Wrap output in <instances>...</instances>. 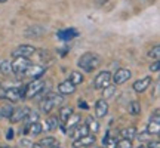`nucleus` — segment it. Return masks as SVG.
Returning a JSON list of instances; mask_svg holds the SVG:
<instances>
[{
  "instance_id": "f257e3e1",
  "label": "nucleus",
  "mask_w": 160,
  "mask_h": 148,
  "mask_svg": "<svg viewBox=\"0 0 160 148\" xmlns=\"http://www.w3.org/2000/svg\"><path fill=\"white\" fill-rule=\"evenodd\" d=\"M99 64H101L99 57L92 52H86L79 58V67L86 73H92L93 70H97L99 67Z\"/></svg>"
},
{
  "instance_id": "f03ea898",
  "label": "nucleus",
  "mask_w": 160,
  "mask_h": 148,
  "mask_svg": "<svg viewBox=\"0 0 160 148\" xmlns=\"http://www.w3.org/2000/svg\"><path fill=\"white\" fill-rule=\"evenodd\" d=\"M64 101L62 95L59 93H46L45 98H42V101H40V110L43 111L45 114L51 113L52 110L58 107V105H61Z\"/></svg>"
},
{
  "instance_id": "7ed1b4c3",
  "label": "nucleus",
  "mask_w": 160,
  "mask_h": 148,
  "mask_svg": "<svg viewBox=\"0 0 160 148\" xmlns=\"http://www.w3.org/2000/svg\"><path fill=\"white\" fill-rule=\"evenodd\" d=\"M43 87H45V83L42 81V80H33L31 83L25 86V99H30V98H34L37 96L40 92L43 91Z\"/></svg>"
},
{
  "instance_id": "20e7f679",
  "label": "nucleus",
  "mask_w": 160,
  "mask_h": 148,
  "mask_svg": "<svg viewBox=\"0 0 160 148\" xmlns=\"http://www.w3.org/2000/svg\"><path fill=\"white\" fill-rule=\"evenodd\" d=\"M11 64H12V73H15L18 77H21V76H24L25 70L28 68L30 61L28 58H15V61Z\"/></svg>"
},
{
  "instance_id": "39448f33",
  "label": "nucleus",
  "mask_w": 160,
  "mask_h": 148,
  "mask_svg": "<svg viewBox=\"0 0 160 148\" xmlns=\"http://www.w3.org/2000/svg\"><path fill=\"white\" fill-rule=\"evenodd\" d=\"M45 73H46V67L39 65V64H34V65H31V64H30L28 68L25 70L24 76L30 77L31 80H37V79H40V77H42Z\"/></svg>"
},
{
  "instance_id": "423d86ee",
  "label": "nucleus",
  "mask_w": 160,
  "mask_h": 148,
  "mask_svg": "<svg viewBox=\"0 0 160 148\" xmlns=\"http://www.w3.org/2000/svg\"><path fill=\"white\" fill-rule=\"evenodd\" d=\"M110 80H111V73L110 71H101L93 79V87L95 89H104L105 86L110 85Z\"/></svg>"
},
{
  "instance_id": "0eeeda50",
  "label": "nucleus",
  "mask_w": 160,
  "mask_h": 148,
  "mask_svg": "<svg viewBox=\"0 0 160 148\" xmlns=\"http://www.w3.org/2000/svg\"><path fill=\"white\" fill-rule=\"evenodd\" d=\"M36 52L37 51H36L33 46L22 45V46H18L17 49L12 52V57L13 58H28V57H31V55H34Z\"/></svg>"
},
{
  "instance_id": "6e6552de",
  "label": "nucleus",
  "mask_w": 160,
  "mask_h": 148,
  "mask_svg": "<svg viewBox=\"0 0 160 148\" xmlns=\"http://www.w3.org/2000/svg\"><path fill=\"white\" fill-rule=\"evenodd\" d=\"M131 77H132V73L129 71V70L119 68L113 76H111V80L114 81V85H123V83H126Z\"/></svg>"
},
{
  "instance_id": "1a4fd4ad",
  "label": "nucleus",
  "mask_w": 160,
  "mask_h": 148,
  "mask_svg": "<svg viewBox=\"0 0 160 148\" xmlns=\"http://www.w3.org/2000/svg\"><path fill=\"white\" fill-rule=\"evenodd\" d=\"M30 113V108L28 107H19V108H13V113L12 116L9 117L11 119L12 123H19V121H22L25 117H27V114Z\"/></svg>"
},
{
  "instance_id": "9d476101",
  "label": "nucleus",
  "mask_w": 160,
  "mask_h": 148,
  "mask_svg": "<svg viewBox=\"0 0 160 148\" xmlns=\"http://www.w3.org/2000/svg\"><path fill=\"white\" fill-rule=\"evenodd\" d=\"M93 144H95V135L88 133V135H85V136L76 139L74 144H73V147L74 148H82V147H89V145H93Z\"/></svg>"
},
{
  "instance_id": "9b49d317",
  "label": "nucleus",
  "mask_w": 160,
  "mask_h": 148,
  "mask_svg": "<svg viewBox=\"0 0 160 148\" xmlns=\"http://www.w3.org/2000/svg\"><path fill=\"white\" fill-rule=\"evenodd\" d=\"M58 39L59 40H64V42H70V40L76 39L79 33H77V30L74 28H67V30H61V31H58L57 33Z\"/></svg>"
},
{
  "instance_id": "f8f14e48",
  "label": "nucleus",
  "mask_w": 160,
  "mask_h": 148,
  "mask_svg": "<svg viewBox=\"0 0 160 148\" xmlns=\"http://www.w3.org/2000/svg\"><path fill=\"white\" fill-rule=\"evenodd\" d=\"M79 121H80V114H79V113H73V114H71V116L68 117V119L65 120V123H64L61 127H62L64 132H68L70 129H73L74 126L79 125Z\"/></svg>"
},
{
  "instance_id": "ddd939ff",
  "label": "nucleus",
  "mask_w": 160,
  "mask_h": 148,
  "mask_svg": "<svg viewBox=\"0 0 160 148\" xmlns=\"http://www.w3.org/2000/svg\"><path fill=\"white\" fill-rule=\"evenodd\" d=\"M68 132H70L68 135H70L71 138H74V141L89 133V132H88V127H86V125H80V123H79L77 126H74L73 129H70Z\"/></svg>"
},
{
  "instance_id": "4468645a",
  "label": "nucleus",
  "mask_w": 160,
  "mask_h": 148,
  "mask_svg": "<svg viewBox=\"0 0 160 148\" xmlns=\"http://www.w3.org/2000/svg\"><path fill=\"white\" fill-rule=\"evenodd\" d=\"M151 85V77L150 76H147V77H144V79L141 80H137L135 83H133V91L135 92H145L147 89H148V86Z\"/></svg>"
},
{
  "instance_id": "2eb2a0df",
  "label": "nucleus",
  "mask_w": 160,
  "mask_h": 148,
  "mask_svg": "<svg viewBox=\"0 0 160 148\" xmlns=\"http://www.w3.org/2000/svg\"><path fill=\"white\" fill-rule=\"evenodd\" d=\"M5 99L11 101V102H18L21 98V92H19V87H11V89H6L5 91Z\"/></svg>"
},
{
  "instance_id": "dca6fc26",
  "label": "nucleus",
  "mask_w": 160,
  "mask_h": 148,
  "mask_svg": "<svg viewBox=\"0 0 160 148\" xmlns=\"http://www.w3.org/2000/svg\"><path fill=\"white\" fill-rule=\"evenodd\" d=\"M108 113V104L105 99H99L95 104V116L97 117H105Z\"/></svg>"
},
{
  "instance_id": "f3484780",
  "label": "nucleus",
  "mask_w": 160,
  "mask_h": 148,
  "mask_svg": "<svg viewBox=\"0 0 160 148\" xmlns=\"http://www.w3.org/2000/svg\"><path fill=\"white\" fill-rule=\"evenodd\" d=\"M58 91H59V93H61V95H70V93H74V92H76V86L73 85L71 81L65 80V81H62V83H59V86H58Z\"/></svg>"
},
{
  "instance_id": "a211bd4d",
  "label": "nucleus",
  "mask_w": 160,
  "mask_h": 148,
  "mask_svg": "<svg viewBox=\"0 0 160 148\" xmlns=\"http://www.w3.org/2000/svg\"><path fill=\"white\" fill-rule=\"evenodd\" d=\"M46 30L40 25H33V27H28L25 30V36L27 37H40L42 34H45Z\"/></svg>"
},
{
  "instance_id": "6ab92c4d",
  "label": "nucleus",
  "mask_w": 160,
  "mask_h": 148,
  "mask_svg": "<svg viewBox=\"0 0 160 148\" xmlns=\"http://www.w3.org/2000/svg\"><path fill=\"white\" fill-rule=\"evenodd\" d=\"M147 133H148V135H159L160 133V120L150 119L148 126H147Z\"/></svg>"
},
{
  "instance_id": "aec40b11",
  "label": "nucleus",
  "mask_w": 160,
  "mask_h": 148,
  "mask_svg": "<svg viewBox=\"0 0 160 148\" xmlns=\"http://www.w3.org/2000/svg\"><path fill=\"white\" fill-rule=\"evenodd\" d=\"M73 113H74V111H73V108H71V107H64V108H61V111H59V117H58V120H59V125L62 126L64 123H65V120L68 119Z\"/></svg>"
},
{
  "instance_id": "412c9836",
  "label": "nucleus",
  "mask_w": 160,
  "mask_h": 148,
  "mask_svg": "<svg viewBox=\"0 0 160 148\" xmlns=\"http://www.w3.org/2000/svg\"><path fill=\"white\" fill-rule=\"evenodd\" d=\"M88 121H86L85 125L86 127H88V132L89 133H98V131H99V125H98L97 120H93V117H88Z\"/></svg>"
},
{
  "instance_id": "4be33fe9",
  "label": "nucleus",
  "mask_w": 160,
  "mask_h": 148,
  "mask_svg": "<svg viewBox=\"0 0 160 148\" xmlns=\"http://www.w3.org/2000/svg\"><path fill=\"white\" fill-rule=\"evenodd\" d=\"M40 145L43 148H53V147H58L59 144H58V141L55 139V138H52V136H48V138H43L42 141H40Z\"/></svg>"
},
{
  "instance_id": "5701e85b",
  "label": "nucleus",
  "mask_w": 160,
  "mask_h": 148,
  "mask_svg": "<svg viewBox=\"0 0 160 148\" xmlns=\"http://www.w3.org/2000/svg\"><path fill=\"white\" fill-rule=\"evenodd\" d=\"M24 121H25V126H30L33 123H36V121H39V113L34 111V110H30V113L27 114V117L24 119Z\"/></svg>"
},
{
  "instance_id": "b1692460",
  "label": "nucleus",
  "mask_w": 160,
  "mask_h": 148,
  "mask_svg": "<svg viewBox=\"0 0 160 148\" xmlns=\"http://www.w3.org/2000/svg\"><path fill=\"white\" fill-rule=\"evenodd\" d=\"M102 144H104V148H116V144H117V139H116L113 135H105L102 139Z\"/></svg>"
},
{
  "instance_id": "393cba45",
  "label": "nucleus",
  "mask_w": 160,
  "mask_h": 148,
  "mask_svg": "<svg viewBox=\"0 0 160 148\" xmlns=\"http://www.w3.org/2000/svg\"><path fill=\"white\" fill-rule=\"evenodd\" d=\"M122 136L125 138V139H133V138L137 136V129L133 127V126H131V127H126V129H123L122 131Z\"/></svg>"
},
{
  "instance_id": "a878e982",
  "label": "nucleus",
  "mask_w": 160,
  "mask_h": 148,
  "mask_svg": "<svg viewBox=\"0 0 160 148\" xmlns=\"http://www.w3.org/2000/svg\"><path fill=\"white\" fill-rule=\"evenodd\" d=\"M68 81H71V83H73L74 86L80 85V83L83 81V74H82V73H77V71H73V73H70Z\"/></svg>"
},
{
  "instance_id": "bb28decb",
  "label": "nucleus",
  "mask_w": 160,
  "mask_h": 148,
  "mask_svg": "<svg viewBox=\"0 0 160 148\" xmlns=\"http://www.w3.org/2000/svg\"><path fill=\"white\" fill-rule=\"evenodd\" d=\"M13 113V107H12L11 104H6L3 105L2 108H0V117H3V119H9Z\"/></svg>"
},
{
  "instance_id": "cd10ccee",
  "label": "nucleus",
  "mask_w": 160,
  "mask_h": 148,
  "mask_svg": "<svg viewBox=\"0 0 160 148\" xmlns=\"http://www.w3.org/2000/svg\"><path fill=\"white\" fill-rule=\"evenodd\" d=\"M42 131H43V126L40 125L39 121H36V123H33V125L28 126V131H27V133H30V135H40V133H42Z\"/></svg>"
},
{
  "instance_id": "c85d7f7f",
  "label": "nucleus",
  "mask_w": 160,
  "mask_h": 148,
  "mask_svg": "<svg viewBox=\"0 0 160 148\" xmlns=\"http://www.w3.org/2000/svg\"><path fill=\"white\" fill-rule=\"evenodd\" d=\"M58 125H59V120H58L57 116H52V117H49V119L46 120V129H48V131L57 129Z\"/></svg>"
},
{
  "instance_id": "c756f323",
  "label": "nucleus",
  "mask_w": 160,
  "mask_h": 148,
  "mask_svg": "<svg viewBox=\"0 0 160 148\" xmlns=\"http://www.w3.org/2000/svg\"><path fill=\"white\" fill-rule=\"evenodd\" d=\"M0 73L5 74V76H9V74L12 73L11 61H3V62H0Z\"/></svg>"
},
{
  "instance_id": "7c9ffc66",
  "label": "nucleus",
  "mask_w": 160,
  "mask_h": 148,
  "mask_svg": "<svg viewBox=\"0 0 160 148\" xmlns=\"http://www.w3.org/2000/svg\"><path fill=\"white\" fill-rule=\"evenodd\" d=\"M129 113H131L132 116H138V114L141 113V105H139V102L132 101V102L129 104Z\"/></svg>"
},
{
  "instance_id": "2f4dec72",
  "label": "nucleus",
  "mask_w": 160,
  "mask_h": 148,
  "mask_svg": "<svg viewBox=\"0 0 160 148\" xmlns=\"http://www.w3.org/2000/svg\"><path fill=\"white\" fill-rule=\"evenodd\" d=\"M114 93H116V86L108 85V86H105V87H104L102 96H104V99H108V98H111Z\"/></svg>"
},
{
  "instance_id": "473e14b6",
  "label": "nucleus",
  "mask_w": 160,
  "mask_h": 148,
  "mask_svg": "<svg viewBox=\"0 0 160 148\" xmlns=\"http://www.w3.org/2000/svg\"><path fill=\"white\" fill-rule=\"evenodd\" d=\"M148 57L151 58V59H154V61H159V58H160V46L159 45H156L154 47L150 49Z\"/></svg>"
},
{
  "instance_id": "72a5a7b5",
  "label": "nucleus",
  "mask_w": 160,
  "mask_h": 148,
  "mask_svg": "<svg viewBox=\"0 0 160 148\" xmlns=\"http://www.w3.org/2000/svg\"><path fill=\"white\" fill-rule=\"evenodd\" d=\"M116 148H132V141L131 139H125V138H122L120 141H117Z\"/></svg>"
},
{
  "instance_id": "f704fd0d",
  "label": "nucleus",
  "mask_w": 160,
  "mask_h": 148,
  "mask_svg": "<svg viewBox=\"0 0 160 148\" xmlns=\"http://www.w3.org/2000/svg\"><path fill=\"white\" fill-rule=\"evenodd\" d=\"M39 57H40V59H42L43 62H46V61H48V62H51L52 61V57L49 55V52L45 51V49H40L39 51Z\"/></svg>"
},
{
  "instance_id": "c9c22d12",
  "label": "nucleus",
  "mask_w": 160,
  "mask_h": 148,
  "mask_svg": "<svg viewBox=\"0 0 160 148\" xmlns=\"http://www.w3.org/2000/svg\"><path fill=\"white\" fill-rule=\"evenodd\" d=\"M159 70H160V62L159 61H156V62H153L151 65H150V71H151V73H159Z\"/></svg>"
},
{
  "instance_id": "e433bc0d",
  "label": "nucleus",
  "mask_w": 160,
  "mask_h": 148,
  "mask_svg": "<svg viewBox=\"0 0 160 148\" xmlns=\"http://www.w3.org/2000/svg\"><path fill=\"white\" fill-rule=\"evenodd\" d=\"M148 148H160V142L159 141H150Z\"/></svg>"
},
{
  "instance_id": "4c0bfd02",
  "label": "nucleus",
  "mask_w": 160,
  "mask_h": 148,
  "mask_svg": "<svg viewBox=\"0 0 160 148\" xmlns=\"http://www.w3.org/2000/svg\"><path fill=\"white\" fill-rule=\"evenodd\" d=\"M21 145H24L25 148H30L33 145V142H30L28 139H21Z\"/></svg>"
},
{
  "instance_id": "58836bf2",
  "label": "nucleus",
  "mask_w": 160,
  "mask_h": 148,
  "mask_svg": "<svg viewBox=\"0 0 160 148\" xmlns=\"http://www.w3.org/2000/svg\"><path fill=\"white\" fill-rule=\"evenodd\" d=\"M79 107H80V108H85V110H88V104H86L85 101H79Z\"/></svg>"
},
{
  "instance_id": "ea45409f",
  "label": "nucleus",
  "mask_w": 160,
  "mask_h": 148,
  "mask_svg": "<svg viewBox=\"0 0 160 148\" xmlns=\"http://www.w3.org/2000/svg\"><path fill=\"white\" fill-rule=\"evenodd\" d=\"M6 138H8V139H12V138H13V131H12V129H9V131H8V135H6Z\"/></svg>"
},
{
  "instance_id": "a19ab883",
  "label": "nucleus",
  "mask_w": 160,
  "mask_h": 148,
  "mask_svg": "<svg viewBox=\"0 0 160 148\" xmlns=\"http://www.w3.org/2000/svg\"><path fill=\"white\" fill-rule=\"evenodd\" d=\"M0 99H5V89L0 87Z\"/></svg>"
},
{
  "instance_id": "79ce46f5",
  "label": "nucleus",
  "mask_w": 160,
  "mask_h": 148,
  "mask_svg": "<svg viewBox=\"0 0 160 148\" xmlns=\"http://www.w3.org/2000/svg\"><path fill=\"white\" fill-rule=\"evenodd\" d=\"M30 148H43V147H42L40 144H33V145H31Z\"/></svg>"
},
{
  "instance_id": "37998d69",
  "label": "nucleus",
  "mask_w": 160,
  "mask_h": 148,
  "mask_svg": "<svg viewBox=\"0 0 160 148\" xmlns=\"http://www.w3.org/2000/svg\"><path fill=\"white\" fill-rule=\"evenodd\" d=\"M0 148H9L8 145H0Z\"/></svg>"
},
{
  "instance_id": "c03bdc74",
  "label": "nucleus",
  "mask_w": 160,
  "mask_h": 148,
  "mask_svg": "<svg viewBox=\"0 0 160 148\" xmlns=\"http://www.w3.org/2000/svg\"><path fill=\"white\" fill-rule=\"evenodd\" d=\"M5 2H6V0H0V3H5Z\"/></svg>"
},
{
  "instance_id": "a18cd8bd",
  "label": "nucleus",
  "mask_w": 160,
  "mask_h": 148,
  "mask_svg": "<svg viewBox=\"0 0 160 148\" xmlns=\"http://www.w3.org/2000/svg\"><path fill=\"white\" fill-rule=\"evenodd\" d=\"M138 148H145V147H144V145H141V147H138Z\"/></svg>"
},
{
  "instance_id": "49530a36",
  "label": "nucleus",
  "mask_w": 160,
  "mask_h": 148,
  "mask_svg": "<svg viewBox=\"0 0 160 148\" xmlns=\"http://www.w3.org/2000/svg\"><path fill=\"white\" fill-rule=\"evenodd\" d=\"M53 148H59V147H53Z\"/></svg>"
},
{
  "instance_id": "de8ad7c7",
  "label": "nucleus",
  "mask_w": 160,
  "mask_h": 148,
  "mask_svg": "<svg viewBox=\"0 0 160 148\" xmlns=\"http://www.w3.org/2000/svg\"><path fill=\"white\" fill-rule=\"evenodd\" d=\"M0 87H2V83H0Z\"/></svg>"
},
{
  "instance_id": "09e8293b",
  "label": "nucleus",
  "mask_w": 160,
  "mask_h": 148,
  "mask_svg": "<svg viewBox=\"0 0 160 148\" xmlns=\"http://www.w3.org/2000/svg\"><path fill=\"white\" fill-rule=\"evenodd\" d=\"M102 148H104V147H102Z\"/></svg>"
}]
</instances>
